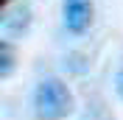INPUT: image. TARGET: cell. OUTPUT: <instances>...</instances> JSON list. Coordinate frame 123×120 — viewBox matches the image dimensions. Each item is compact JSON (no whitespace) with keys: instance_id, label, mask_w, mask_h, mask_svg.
Listing matches in <instances>:
<instances>
[{"instance_id":"6","label":"cell","mask_w":123,"mask_h":120,"mask_svg":"<svg viewBox=\"0 0 123 120\" xmlns=\"http://www.w3.org/2000/svg\"><path fill=\"white\" fill-rule=\"evenodd\" d=\"M6 3H8V0H6Z\"/></svg>"},{"instance_id":"1","label":"cell","mask_w":123,"mask_h":120,"mask_svg":"<svg viewBox=\"0 0 123 120\" xmlns=\"http://www.w3.org/2000/svg\"><path fill=\"white\" fill-rule=\"evenodd\" d=\"M73 112V92L62 78L39 81L34 92V114L39 120H64Z\"/></svg>"},{"instance_id":"2","label":"cell","mask_w":123,"mask_h":120,"mask_svg":"<svg viewBox=\"0 0 123 120\" xmlns=\"http://www.w3.org/2000/svg\"><path fill=\"white\" fill-rule=\"evenodd\" d=\"M64 25L73 34H84L92 25V3L90 0H64Z\"/></svg>"},{"instance_id":"3","label":"cell","mask_w":123,"mask_h":120,"mask_svg":"<svg viewBox=\"0 0 123 120\" xmlns=\"http://www.w3.org/2000/svg\"><path fill=\"white\" fill-rule=\"evenodd\" d=\"M3 31L6 34H23L25 28L31 25V8L28 6H17V8H8L3 20H0Z\"/></svg>"},{"instance_id":"5","label":"cell","mask_w":123,"mask_h":120,"mask_svg":"<svg viewBox=\"0 0 123 120\" xmlns=\"http://www.w3.org/2000/svg\"><path fill=\"white\" fill-rule=\"evenodd\" d=\"M117 92L123 95V70H120V75H117Z\"/></svg>"},{"instance_id":"4","label":"cell","mask_w":123,"mask_h":120,"mask_svg":"<svg viewBox=\"0 0 123 120\" xmlns=\"http://www.w3.org/2000/svg\"><path fill=\"white\" fill-rule=\"evenodd\" d=\"M14 73V48L8 42H0V78H8Z\"/></svg>"}]
</instances>
